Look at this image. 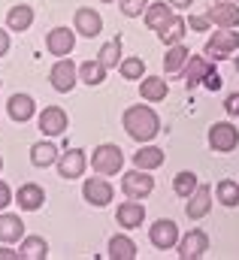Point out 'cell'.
<instances>
[{
	"label": "cell",
	"instance_id": "cell-32",
	"mask_svg": "<svg viewBox=\"0 0 239 260\" xmlns=\"http://www.w3.org/2000/svg\"><path fill=\"white\" fill-rule=\"evenodd\" d=\"M118 73L127 79V82H139V79H145V61H142L139 55H133V58H121Z\"/></svg>",
	"mask_w": 239,
	"mask_h": 260
},
{
	"label": "cell",
	"instance_id": "cell-36",
	"mask_svg": "<svg viewBox=\"0 0 239 260\" xmlns=\"http://www.w3.org/2000/svg\"><path fill=\"white\" fill-rule=\"evenodd\" d=\"M188 27L197 30V34H203V30L212 27V21H209V15H188Z\"/></svg>",
	"mask_w": 239,
	"mask_h": 260
},
{
	"label": "cell",
	"instance_id": "cell-40",
	"mask_svg": "<svg viewBox=\"0 0 239 260\" xmlns=\"http://www.w3.org/2000/svg\"><path fill=\"white\" fill-rule=\"evenodd\" d=\"M9 34H12L9 27H0V58H3V55L9 52V46H12V40H9Z\"/></svg>",
	"mask_w": 239,
	"mask_h": 260
},
{
	"label": "cell",
	"instance_id": "cell-28",
	"mask_svg": "<svg viewBox=\"0 0 239 260\" xmlns=\"http://www.w3.org/2000/svg\"><path fill=\"white\" fill-rule=\"evenodd\" d=\"M133 167H139V170H158V167H164V148H158V145H142L136 154H133Z\"/></svg>",
	"mask_w": 239,
	"mask_h": 260
},
{
	"label": "cell",
	"instance_id": "cell-3",
	"mask_svg": "<svg viewBox=\"0 0 239 260\" xmlns=\"http://www.w3.org/2000/svg\"><path fill=\"white\" fill-rule=\"evenodd\" d=\"M236 49H239L236 27H218V30L206 40L203 55H206V58H212V61H224V58H230Z\"/></svg>",
	"mask_w": 239,
	"mask_h": 260
},
{
	"label": "cell",
	"instance_id": "cell-10",
	"mask_svg": "<svg viewBox=\"0 0 239 260\" xmlns=\"http://www.w3.org/2000/svg\"><path fill=\"white\" fill-rule=\"evenodd\" d=\"M85 167H88V154L82 148H67L58 157V176L73 182V179H82L85 176Z\"/></svg>",
	"mask_w": 239,
	"mask_h": 260
},
{
	"label": "cell",
	"instance_id": "cell-16",
	"mask_svg": "<svg viewBox=\"0 0 239 260\" xmlns=\"http://www.w3.org/2000/svg\"><path fill=\"white\" fill-rule=\"evenodd\" d=\"M6 112H9V118H12V121L24 124V121H31V118L37 115V100H34L31 94L18 91V94H12V97L6 100Z\"/></svg>",
	"mask_w": 239,
	"mask_h": 260
},
{
	"label": "cell",
	"instance_id": "cell-5",
	"mask_svg": "<svg viewBox=\"0 0 239 260\" xmlns=\"http://www.w3.org/2000/svg\"><path fill=\"white\" fill-rule=\"evenodd\" d=\"M148 239L158 251H170L179 245V224L173 218H158L152 227H148Z\"/></svg>",
	"mask_w": 239,
	"mask_h": 260
},
{
	"label": "cell",
	"instance_id": "cell-11",
	"mask_svg": "<svg viewBox=\"0 0 239 260\" xmlns=\"http://www.w3.org/2000/svg\"><path fill=\"white\" fill-rule=\"evenodd\" d=\"M179 257L182 260H197V257H206L209 251V233L206 230H188L185 236L179 239Z\"/></svg>",
	"mask_w": 239,
	"mask_h": 260
},
{
	"label": "cell",
	"instance_id": "cell-25",
	"mask_svg": "<svg viewBox=\"0 0 239 260\" xmlns=\"http://www.w3.org/2000/svg\"><path fill=\"white\" fill-rule=\"evenodd\" d=\"M173 15H176V12H173V6H170L167 0H158V3H148V9H145L142 21H145L152 30H161V27H164Z\"/></svg>",
	"mask_w": 239,
	"mask_h": 260
},
{
	"label": "cell",
	"instance_id": "cell-30",
	"mask_svg": "<svg viewBox=\"0 0 239 260\" xmlns=\"http://www.w3.org/2000/svg\"><path fill=\"white\" fill-rule=\"evenodd\" d=\"M215 200L227 209H236L239 206V182L236 179H221L215 185Z\"/></svg>",
	"mask_w": 239,
	"mask_h": 260
},
{
	"label": "cell",
	"instance_id": "cell-27",
	"mask_svg": "<svg viewBox=\"0 0 239 260\" xmlns=\"http://www.w3.org/2000/svg\"><path fill=\"white\" fill-rule=\"evenodd\" d=\"M185 30H188V18L185 15H173L161 30H158V40L164 43V46H176L185 40Z\"/></svg>",
	"mask_w": 239,
	"mask_h": 260
},
{
	"label": "cell",
	"instance_id": "cell-43",
	"mask_svg": "<svg viewBox=\"0 0 239 260\" xmlns=\"http://www.w3.org/2000/svg\"><path fill=\"white\" fill-rule=\"evenodd\" d=\"M215 3H239V0H215Z\"/></svg>",
	"mask_w": 239,
	"mask_h": 260
},
{
	"label": "cell",
	"instance_id": "cell-31",
	"mask_svg": "<svg viewBox=\"0 0 239 260\" xmlns=\"http://www.w3.org/2000/svg\"><path fill=\"white\" fill-rule=\"evenodd\" d=\"M188 58H191V52H188V46H167V55H164V70L167 73H182V67L188 64Z\"/></svg>",
	"mask_w": 239,
	"mask_h": 260
},
{
	"label": "cell",
	"instance_id": "cell-19",
	"mask_svg": "<svg viewBox=\"0 0 239 260\" xmlns=\"http://www.w3.org/2000/svg\"><path fill=\"white\" fill-rule=\"evenodd\" d=\"M15 203H18L21 212H37V209H43V203H46V191H43L37 182H27V185L18 188Z\"/></svg>",
	"mask_w": 239,
	"mask_h": 260
},
{
	"label": "cell",
	"instance_id": "cell-38",
	"mask_svg": "<svg viewBox=\"0 0 239 260\" xmlns=\"http://www.w3.org/2000/svg\"><path fill=\"white\" fill-rule=\"evenodd\" d=\"M12 200H15V197H12V188H9L6 182H0V212H3V209H9V206H12Z\"/></svg>",
	"mask_w": 239,
	"mask_h": 260
},
{
	"label": "cell",
	"instance_id": "cell-4",
	"mask_svg": "<svg viewBox=\"0 0 239 260\" xmlns=\"http://www.w3.org/2000/svg\"><path fill=\"white\" fill-rule=\"evenodd\" d=\"M121 191H124V197H130V200H145V197L155 191V179H152L148 170L133 167L130 173L121 176Z\"/></svg>",
	"mask_w": 239,
	"mask_h": 260
},
{
	"label": "cell",
	"instance_id": "cell-45",
	"mask_svg": "<svg viewBox=\"0 0 239 260\" xmlns=\"http://www.w3.org/2000/svg\"><path fill=\"white\" fill-rule=\"evenodd\" d=\"M0 173H3V157H0Z\"/></svg>",
	"mask_w": 239,
	"mask_h": 260
},
{
	"label": "cell",
	"instance_id": "cell-22",
	"mask_svg": "<svg viewBox=\"0 0 239 260\" xmlns=\"http://www.w3.org/2000/svg\"><path fill=\"white\" fill-rule=\"evenodd\" d=\"M167 94H170V85L164 82V76H145V79H139V97L145 103H161Z\"/></svg>",
	"mask_w": 239,
	"mask_h": 260
},
{
	"label": "cell",
	"instance_id": "cell-21",
	"mask_svg": "<svg viewBox=\"0 0 239 260\" xmlns=\"http://www.w3.org/2000/svg\"><path fill=\"white\" fill-rule=\"evenodd\" d=\"M31 24H34V6L15 3V6L6 12V27H9L12 34H24V30H31Z\"/></svg>",
	"mask_w": 239,
	"mask_h": 260
},
{
	"label": "cell",
	"instance_id": "cell-26",
	"mask_svg": "<svg viewBox=\"0 0 239 260\" xmlns=\"http://www.w3.org/2000/svg\"><path fill=\"white\" fill-rule=\"evenodd\" d=\"M18 257L21 260H46L49 257V242L43 236H24L18 242Z\"/></svg>",
	"mask_w": 239,
	"mask_h": 260
},
{
	"label": "cell",
	"instance_id": "cell-23",
	"mask_svg": "<svg viewBox=\"0 0 239 260\" xmlns=\"http://www.w3.org/2000/svg\"><path fill=\"white\" fill-rule=\"evenodd\" d=\"M206 15L215 27H239V3H215Z\"/></svg>",
	"mask_w": 239,
	"mask_h": 260
},
{
	"label": "cell",
	"instance_id": "cell-33",
	"mask_svg": "<svg viewBox=\"0 0 239 260\" xmlns=\"http://www.w3.org/2000/svg\"><path fill=\"white\" fill-rule=\"evenodd\" d=\"M97 58H100V64L106 67V70H115L121 64V40H109V43H103L100 46V52H97Z\"/></svg>",
	"mask_w": 239,
	"mask_h": 260
},
{
	"label": "cell",
	"instance_id": "cell-8",
	"mask_svg": "<svg viewBox=\"0 0 239 260\" xmlns=\"http://www.w3.org/2000/svg\"><path fill=\"white\" fill-rule=\"evenodd\" d=\"M73 27H76L79 37L94 40V37L103 34V15H100L97 9H91V6H79L76 15H73Z\"/></svg>",
	"mask_w": 239,
	"mask_h": 260
},
{
	"label": "cell",
	"instance_id": "cell-13",
	"mask_svg": "<svg viewBox=\"0 0 239 260\" xmlns=\"http://www.w3.org/2000/svg\"><path fill=\"white\" fill-rule=\"evenodd\" d=\"M40 130H43V136H61V133H67L70 127V118H67V109H61V106H46L43 112H40Z\"/></svg>",
	"mask_w": 239,
	"mask_h": 260
},
{
	"label": "cell",
	"instance_id": "cell-14",
	"mask_svg": "<svg viewBox=\"0 0 239 260\" xmlns=\"http://www.w3.org/2000/svg\"><path fill=\"white\" fill-rule=\"evenodd\" d=\"M115 221H118V227H124V230L142 227V221H145V206H142V200H130V197H127V203H118Z\"/></svg>",
	"mask_w": 239,
	"mask_h": 260
},
{
	"label": "cell",
	"instance_id": "cell-12",
	"mask_svg": "<svg viewBox=\"0 0 239 260\" xmlns=\"http://www.w3.org/2000/svg\"><path fill=\"white\" fill-rule=\"evenodd\" d=\"M82 197H85V203H91L94 209H103V206L112 203L115 188H112L106 179H85V182H82Z\"/></svg>",
	"mask_w": 239,
	"mask_h": 260
},
{
	"label": "cell",
	"instance_id": "cell-39",
	"mask_svg": "<svg viewBox=\"0 0 239 260\" xmlns=\"http://www.w3.org/2000/svg\"><path fill=\"white\" fill-rule=\"evenodd\" d=\"M203 85H206V88H209V91H218V88H221V85H224V82H221V76H218V73H215V70H212V73H209V76H206V79H203Z\"/></svg>",
	"mask_w": 239,
	"mask_h": 260
},
{
	"label": "cell",
	"instance_id": "cell-44",
	"mask_svg": "<svg viewBox=\"0 0 239 260\" xmlns=\"http://www.w3.org/2000/svg\"><path fill=\"white\" fill-rule=\"evenodd\" d=\"M233 67H236V73H239V58H233Z\"/></svg>",
	"mask_w": 239,
	"mask_h": 260
},
{
	"label": "cell",
	"instance_id": "cell-35",
	"mask_svg": "<svg viewBox=\"0 0 239 260\" xmlns=\"http://www.w3.org/2000/svg\"><path fill=\"white\" fill-rule=\"evenodd\" d=\"M148 3H152V0H118L121 15H127V18H139V15H145Z\"/></svg>",
	"mask_w": 239,
	"mask_h": 260
},
{
	"label": "cell",
	"instance_id": "cell-42",
	"mask_svg": "<svg viewBox=\"0 0 239 260\" xmlns=\"http://www.w3.org/2000/svg\"><path fill=\"white\" fill-rule=\"evenodd\" d=\"M167 3H170L173 9H191V3H194V0H167Z\"/></svg>",
	"mask_w": 239,
	"mask_h": 260
},
{
	"label": "cell",
	"instance_id": "cell-17",
	"mask_svg": "<svg viewBox=\"0 0 239 260\" xmlns=\"http://www.w3.org/2000/svg\"><path fill=\"white\" fill-rule=\"evenodd\" d=\"M209 209H212V188L209 185H197V191L188 197V203H185V215L191 221H200V218L209 215Z\"/></svg>",
	"mask_w": 239,
	"mask_h": 260
},
{
	"label": "cell",
	"instance_id": "cell-34",
	"mask_svg": "<svg viewBox=\"0 0 239 260\" xmlns=\"http://www.w3.org/2000/svg\"><path fill=\"white\" fill-rule=\"evenodd\" d=\"M197 185H200V182H197V176H194L191 170H182L179 176L173 179V191H176V197H182V200H188V197L194 194Z\"/></svg>",
	"mask_w": 239,
	"mask_h": 260
},
{
	"label": "cell",
	"instance_id": "cell-47",
	"mask_svg": "<svg viewBox=\"0 0 239 260\" xmlns=\"http://www.w3.org/2000/svg\"><path fill=\"white\" fill-rule=\"evenodd\" d=\"M0 85H3V82H0Z\"/></svg>",
	"mask_w": 239,
	"mask_h": 260
},
{
	"label": "cell",
	"instance_id": "cell-1",
	"mask_svg": "<svg viewBox=\"0 0 239 260\" xmlns=\"http://www.w3.org/2000/svg\"><path fill=\"white\" fill-rule=\"evenodd\" d=\"M121 127L133 142H152L161 133V118L152 106H127L121 115Z\"/></svg>",
	"mask_w": 239,
	"mask_h": 260
},
{
	"label": "cell",
	"instance_id": "cell-29",
	"mask_svg": "<svg viewBox=\"0 0 239 260\" xmlns=\"http://www.w3.org/2000/svg\"><path fill=\"white\" fill-rule=\"evenodd\" d=\"M136 254H139V251H136V242H133L130 236L118 233V236L109 239V257L112 260H133Z\"/></svg>",
	"mask_w": 239,
	"mask_h": 260
},
{
	"label": "cell",
	"instance_id": "cell-24",
	"mask_svg": "<svg viewBox=\"0 0 239 260\" xmlns=\"http://www.w3.org/2000/svg\"><path fill=\"white\" fill-rule=\"evenodd\" d=\"M106 73L109 70L100 64V58H88V61L79 64V82H85L88 88H97V85L106 82Z\"/></svg>",
	"mask_w": 239,
	"mask_h": 260
},
{
	"label": "cell",
	"instance_id": "cell-7",
	"mask_svg": "<svg viewBox=\"0 0 239 260\" xmlns=\"http://www.w3.org/2000/svg\"><path fill=\"white\" fill-rule=\"evenodd\" d=\"M49 82H52V88H55V91L70 94V91L76 88V82H79V67L73 64L70 58H58L55 67L49 70Z\"/></svg>",
	"mask_w": 239,
	"mask_h": 260
},
{
	"label": "cell",
	"instance_id": "cell-9",
	"mask_svg": "<svg viewBox=\"0 0 239 260\" xmlns=\"http://www.w3.org/2000/svg\"><path fill=\"white\" fill-rule=\"evenodd\" d=\"M76 27H52L46 34V52L55 55V58H67L73 49H76Z\"/></svg>",
	"mask_w": 239,
	"mask_h": 260
},
{
	"label": "cell",
	"instance_id": "cell-37",
	"mask_svg": "<svg viewBox=\"0 0 239 260\" xmlns=\"http://www.w3.org/2000/svg\"><path fill=\"white\" fill-rule=\"evenodd\" d=\"M224 112L230 118H239V94H227L224 97Z\"/></svg>",
	"mask_w": 239,
	"mask_h": 260
},
{
	"label": "cell",
	"instance_id": "cell-41",
	"mask_svg": "<svg viewBox=\"0 0 239 260\" xmlns=\"http://www.w3.org/2000/svg\"><path fill=\"white\" fill-rule=\"evenodd\" d=\"M0 260H21V257H18V251H12V248L3 242V245H0Z\"/></svg>",
	"mask_w": 239,
	"mask_h": 260
},
{
	"label": "cell",
	"instance_id": "cell-18",
	"mask_svg": "<svg viewBox=\"0 0 239 260\" xmlns=\"http://www.w3.org/2000/svg\"><path fill=\"white\" fill-rule=\"evenodd\" d=\"M58 157H61V151H58V145L52 142V136H46V139H40V142L31 145V164L37 170H46V167L58 164Z\"/></svg>",
	"mask_w": 239,
	"mask_h": 260
},
{
	"label": "cell",
	"instance_id": "cell-2",
	"mask_svg": "<svg viewBox=\"0 0 239 260\" xmlns=\"http://www.w3.org/2000/svg\"><path fill=\"white\" fill-rule=\"evenodd\" d=\"M121 167H124V151L115 142H103L91 151V170L97 176H115L121 173Z\"/></svg>",
	"mask_w": 239,
	"mask_h": 260
},
{
	"label": "cell",
	"instance_id": "cell-20",
	"mask_svg": "<svg viewBox=\"0 0 239 260\" xmlns=\"http://www.w3.org/2000/svg\"><path fill=\"white\" fill-rule=\"evenodd\" d=\"M24 239V221L12 212H0V242L12 245V242H21Z\"/></svg>",
	"mask_w": 239,
	"mask_h": 260
},
{
	"label": "cell",
	"instance_id": "cell-6",
	"mask_svg": "<svg viewBox=\"0 0 239 260\" xmlns=\"http://www.w3.org/2000/svg\"><path fill=\"white\" fill-rule=\"evenodd\" d=\"M236 145H239L236 124H230V121H218V124L209 127V148H212V151H218V154H230Z\"/></svg>",
	"mask_w": 239,
	"mask_h": 260
},
{
	"label": "cell",
	"instance_id": "cell-15",
	"mask_svg": "<svg viewBox=\"0 0 239 260\" xmlns=\"http://www.w3.org/2000/svg\"><path fill=\"white\" fill-rule=\"evenodd\" d=\"M212 70H215V67H212V58H206V55H191L188 64L182 67V82H185V88L200 85Z\"/></svg>",
	"mask_w": 239,
	"mask_h": 260
},
{
	"label": "cell",
	"instance_id": "cell-46",
	"mask_svg": "<svg viewBox=\"0 0 239 260\" xmlns=\"http://www.w3.org/2000/svg\"><path fill=\"white\" fill-rule=\"evenodd\" d=\"M100 3H115V0H100Z\"/></svg>",
	"mask_w": 239,
	"mask_h": 260
}]
</instances>
